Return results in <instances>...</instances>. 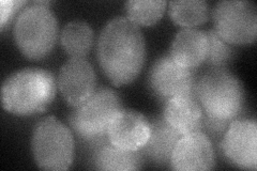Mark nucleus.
<instances>
[{
  "label": "nucleus",
  "instance_id": "nucleus-2",
  "mask_svg": "<svg viewBox=\"0 0 257 171\" xmlns=\"http://www.w3.org/2000/svg\"><path fill=\"white\" fill-rule=\"evenodd\" d=\"M57 92V81L50 71L26 68L8 76L2 87L5 110L16 116H31L45 111Z\"/></svg>",
  "mask_w": 257,
  "mask_h": 171
},
{
  "label": "nucleus",
  "instance_id": "nucleus-11",
  "mask_svg": "<svg viewBox=\"0 0 257 171\" xmlns=\"http://www.w3.org/2000/svg\"><path fill=\"white\" fill-rule=\"evenodd\" d=\"M215 166L212 142L203 133L193 132L182 135L172 153L170 168L178 171L211 170Z\"/></svg>",
  "mask_w": 257,
  "mask_h": 171
},
{
  "label": "nucleus",
  "instance_id": "nucleus-10",
  "mask_svg": "<svg viewBox=\"0 0 257 171\" xmlns=\"http://www.w3.org/2000/svg\"><path fill=\"white\" fill-rule=\"evenodd\" d=\"M96 75L85 58H70L63 63L58 76V88L64 101L72 107L85 103L96 90Z\"/></svg>",
  "mask_w": 257,
  "mask_h": 171
},
{
  "label": "nucleus",
  "instance_id": "nucleus-5",
  "mask_svg": "<svg viewBox=\"0 0 257 171\" xmlns=\"http://www.w3.org/2000/svg\"><path fill=\"white\" fill-rule=\"evenodd\" d=\"M122 109L118 94L109 88L101 87L85 103L74 107L68 122L80 139L96 146L108 140L111 121Z\"/></svg>",
  "mask_w": 257,
  "mask_h": 171
},
{
  "label": "nucleus",
  "instance_id": "nucleus-15",
  "mask_svg": "<svg viewBox=\"0 0 257 171\" xmlns=\"http://www.w3.org/2000/svg\"><path fill=\"white\" fill-rule=\"evenodd\" d=\"M150 128L149 140L140 151L157 164L170 166L173 150L182 135L168 124L163 116L152 118Z\"/></svg>",
  "mask_w": 257,
  "mask_h": 171
},
{
  "label": "nucleus",
  "instance_id": "nucleus-4",
  "mask_svg": "<svg viewBox=\"0 0 257 171\" xmlns=\"http://www.w3.org/2000/svg\"><path fill=\"white\" fill-rule=\"evenodd\" d=\"M51 2H29L15 19L13 38L21 53L40 60L54 50L58 39L57 18Z\"/></svg>",
  "mask_w": 257,
  "mask_h": 171
},
{
  "label": "nucleus",
  "instance_id": "nucleus-9",
  "mask_svg": "<svg viewBox=\"0 0 257 171\" xmlns=\"http://www.w3.org/2000/svg\"><path fill=\"white\" fill-rule=\"evenodd\" d=\"M221 148L232 165L257 169V124L255 119H234L222 137Z\"/></svg>",
  "mask_w": 257,
  "mask_h": 171
},
{
  "label": "nucleus",
  "instance_id": "nucleus-14",
  "mask_svg": "<svg viewBox=\"0 0 257 171\" xmlns=\"http://www.w3.org/2000/svg\"><path fill=\"white\" fill-rule=\"evenodd\" d=\"M163 117L181 135L203 129L205 113L195 95H179L164 106Z\"/></svg>",
  "mask_w": 257,
  "mask_h": 171
},
{
  "label": "nucleus",
  "instance_id": "nucleus-8",
  "mask_svg": "<svg viewBox=\"0 0 257 171\" xmlns=\"http://www.w3.org/2000/svg\"><path fill=\"white\" fill-rule=\"evenodd\" d=\"M195 69L177 64L170 55L161 56L152 64L147 78L149 90L164 105L175 96L195 95Z\"/></svg>",
  "mask_w": 257,
  "mask_h": 171
},
{
  "label": "nucleus",
  "instance_id": "nucleus-21",
  "mask_svg": "<svg viewBox=\"0 0 257 171\" xmlns=\"http://www.w3.org/2000/svg\"><path fill=\"white\" fill-rule=\"evenodd\" d=\"M29 2H21V0H2L0 2V28L2 30L10 24L16 13H20Z\"/></svg>",
  "mask_w": 257,
  "mask_h": 171
},
{
  "label": "nucleus",
  "instance_id": "nucleus-1",
  "mask_svg": "<svg viewBox=\"0 0 257 171\" xmlns=\"http://www.w3.org/2000/svg\"><path fill=\"white\" fill-rule=\"evenodd\" d=\"M96 57L104 75L117 87L131 84L144 67L146 42L139 25L116 16L101 30Z\"/></svg>",
  "mask_w": 257,
  "mask_h": 171
},
{
  "label": "nucleus",
  "instance_id": "nucleus-19",
  "mask_svg": "<svg viewBox=\"0 0 257 171\" xmlns=\"http://www.w3.org/2000/svg\"><path fill=\"white\" fill-rule=\"evenodd\" d=\"M166 6L165 0H128L124 9L126 18L136 25L152 26L162 18Z\"/></svg>",
  "mask_w": 257,
  "mask_h": 171
},
{
  "label": "nucleus",
  "instance_id": "nucleus-20",
  "mask_svg": "<svg viewBox=\"0 0 257 171\" xmlns=\"http://www.w3.org/2000/svg\"><path fill=\"white\" fill-rule=\"evenodd\" d=\"M209 50L205 62L211 68L226 69L236 57L234 46L228 44L213 29L207 31Z\"/></svg>",
  "mask_w": 257,
  "mask_h": 171
},
{
  "label": "nucleus",
  "instance_id": "nucleus-16",
  "mask_svg": "<svg viewBox=\"0 0 257 171\" xmlns=\"http://www.w3.org/2000/svg\"><path fill=\"white\" fill-rule=\"evenodd\" d=\"M93 165L98 170H140L144 165L141 151L119 149L108 140L94 146Z\"/></svg>",
  "mask_w": 257,
  "mask_h": 171
},
{
  "label": "nucleus",
  "instance_id": "nucleus-3",
  "mask_svg": "<svg viewBox=\"0 0 257 171\" xmlns=\"http://www.w3.org/2000/svg\"><path fill=\"white\" fill-rule=\"evenodd\" d=\"M194 94L205 116L216 120L232 121L245 104L243 84L224 68H211L199 75Z\"/></svg>",
  "mask_w": 257,
  "mask_h": 171
},
{
  "label": "nucleus",
  "instance_id": "nucleus-7",
  "mask_svg": "<svg viewBox=\"0 0 257 171\" xmlns=\"http://www.w3.org/2000/svg\"><path fill=\"white\" fill-rule=\"evenodd\" d=\"M214 31L230 45L253 44L257 35V9L245 0H222L211 11Z\"/></svg>",
  "mask_w": 257,
  "mask_h": 171
},
{
  "label": "nucleus",
  "instance_id": "nucleus-18",
  "mask_svg": "<svg viewBox=\"0 0 257 171\" xmlns=\"http://www.w3.org/2000/svg\"><path fill=\"white\" fill-rule=\"evenodd\" d=\"M168 14L177 25L192 28L206 23L211 9L205 0H175L168 4Z\"/></svg>",
  "mask_w": 257,
  "mask_h": 171
},
{
  "label": "nucleus",
  "instance_id": "nucleus-17",
  "mask_svg": "<svg viewBox=\"0 0 257 171\" xmlns=\"http://www.w3.org/2000/svg\"><path fill=\"white\" fill-rule=\"evenodd\" d=\"M94 43V32L84 21H72L63 26L60 34L62 50L71 58H85Z\"/></svg>",
  "mask_w": 257,
  "mask_h": 171
},
{
  "label": "nucleus",
  "instance_id": "nucleus-6",
  "mask_svg": "<svg viewBox=\"0 0 257 171\" xmlns=\"http://www.w3.org/2000/svg\"><path fill=\"white\" fill-rule=\"evenodd\" d=\"M74 137L71 129L55 117L36 124L31 136V153L43 170H68L74 160Z\"/></svg>",
  "mask_w": 257,
  "mask_h": 171
},
{
  "label": "nucleus",
  "instance_id": "nucleus-13",
  "mask_svg": "<svg viewBox=\"0 0 257 171\" xmlns=\"http://www.w3.org/2000/svg\"><path fill=\"white\" fill-rule=\"evenodd\" d=\"M209 50L207 32L195 28H184L173 40L170 55L180 67L196 69L204 63Z\"/></svg>",
  "mask_w": 257,
  "mask_h": 171
},
{
  "label": "nucleus",
  "instance_id": "nucleus-12",
  "mask_svg": "<svg viewBox=\"0 0 257 171\" xmlns=\"http://www.w3.org/2000/svg\"><path fill=\"white\" fill-rule=\"evenodd\" d=\"M150 121L132 109L119 111L108 128V141L122 150L140 151L149 140Z\"/></svg>",
  "mask_w": 257,
  "mask_h": 171
}]
</instances>
